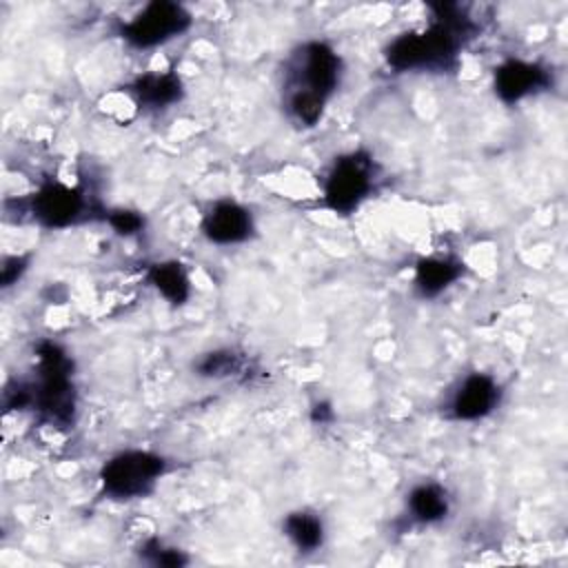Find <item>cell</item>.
I'll return each instance as SVG.
<instances>
[{
    "mask_svg": "<svg viewBox=\"0 0 568 568\" xmlns=\"http://www.w3.org/2000/svg\"><path fill=\"white\" fill-rule=\"evenodd\" d=\"M339 53L322 42H302L284 64L282 104L297 126H315L342 82Z\"/></svg>",
    "mask_w": 568,
    "mask_h": 568,
    "instance_id": "1",
    "label": "cell"
},
{
    "mask_svg": "<svg viewBox=\"0 0 568 568\" xmlns=\"http://www.w3.org/2000/svg\"><path fill=\"white\" fill-rule=\"evenodd\" d=\"M433 22L422 31L393 38L384 51L395 71H446L473 36V20L457 4H433Z\"/></svg>",
    "mask_w": 568,
    "mask_h": 568,
    "instance_id": "2",
    "label": "cell"
},
{
    "mask_svg": "<svg viewBox=\"0 0 568 568\" xmlns=\"http://www.w3.org/2000/svg\"><path fill=\"white\" fill-rule=\"evenodd\" d=\"M29 395L33 410L55 426L73 422L75 413V386L73 362L69 353L55 342L38 344V373L29 382Z\"/></svg>",
    "mask_w": 568,
    "mask_h": 568,
    "instance_id": "3",
    "label": "cell"
},
{
    "mask_svg": "<svg viewBox=\"0 0 568 568\" xmlns=\"http://www.w3.org/2000/svg\"><path fill=\"white\" fill-rule=\"evenodd\" d=\"M169 462L151 450L129 448L109 457L100 468L102 493L111 499H138L149 495L160 477H164Z\"/></svg>",
    "mask_w": 568,
    "mask_h": 568,
    "instance_id": "4",
    "label": "cell"
},
{
    "mask_svg": "<svg viewBox=\"0 0 568 568\" xmlns=\"http://www.w3.org/2000/svg\"><path fill=\"white\" fill-rule=\"evenodd\" d=\"M377 164L366 151H351L339 155L324 178L326 209L346 215L353 213L375 189Z\"/></svg>",
    "mask_w": 568,
    "mask_h": 568,
    "instance_id": "5",
    "label": "cell"
},
{
    "mask_svg": "<svg viewBox=\"0 0 568 568\" xmlns=\"http://www.w3.org/2000/svg\"><path fill=\"white\" fill-rule=\"evenodd\" d=\"M191 24L193 16L182 4L153 0L120 27V36L135 49H155L173 38H180Z\"/></svg>",
    "mask_w": 568,
    "mask_h": 568,
    "instance_id": "6",
    "label": "cell"
},
{
    "mask_svg": "<svg viewBox=\"0 0 568 568\" xmlns=\"http://www.w3.org/2000/svg\"><path fill=\"white\" fill-rule=\"evenodd\" d=\"M84 209L87 200L82 191L64 182H47L27 200V213L47 229L75 224L84 215Z\"/></svg>",
    "mask_w": 568,
    "mask_h": 568,
    "instance_id": "7",
    "label": "cell"
},
{
    "mask_svg": "<svg viewBox=\"0 0 568 568\" xmlns=\"http://www.w3.org/2000/svg\"><path fill=\"white\" fill-rule=\"evenodd\" d=\"M501 402V388L486 373H470L450 390L446 415L455 422H477L488 417Z\"/></svg>",
    "mask_w": 568,
    "mask_h": 568,
    "instance_id": "8",
    "label": "cell"
},
{
    "mask_svg": "<svg viewBox=\"0 0 568 568\" xmlns=\"http://www.w3.org/2000/svg\"><path fill=\"white\" fill-rule=\"evenodd\" d=\"M255 231L251 211L235 200H217L202 217V235L217 246L246 242Z\"/></svg>",
    "mask_w": 568,
    "mask_h": 568,
    "instance_id": "9",
    "label": "cell"
},
{
    "mask_svg": "<svg viewBox=\"0 0 568 568\" xmlns=\"http://www.w3.org/2000/svg\"><path fill=\"white\" fill-rule=\"evenodd\" d=\"M550 84V71L539 62L510 58L495 69V93L501 102L515 104Z\"/></svg>",
    "mask_w": 568,
    "mask_h": 568,
    "instance_id": "10",
    "label": "cell"
},
{
    "mask_svg": "<svg viewBox=\"0 0 568 568\" xmlns=\"http://www.w3.org/2000/svg\"><path fill=\"white\" fill-rule=\"evenodd\" d=\"M138 104L149 111H162L178 104L184 95V84L173 71H151L138 75L131 84Z\"/></svg>",
    "mask_w": 568,
    "mask_h": 568,
    "instance_id": "11",
    "label": "cell"
},
{
    "mask_svg": "<svg viewBox=\"0 0 568 568\" xmlns=\"http://www.w3.org/2000/svg\"><path fill=\"white\" fill-rule=\"evenodd\" d=\"M464 273V264L457 262L455 257H444V255H433V257H422L415 264V277L413 286L419 297L430 300L442 295L448 286H453Z\"/></svg>",
    "mask_w": 568,
    "mask_h": 568,
    "instance_id": "12",
    "label": "cell"
},
{
    "mask_svg": "<svg viewBox=\"0 0 568 568\" xmlns=\"http://www.w3.org/2000/svg\"><path fill=\"white\" fill-rule=\"evenodd\" d=\"M448 510H450V497L446 488L437 481H422L413 486L406 497L408 519L419 526L444 521Z\"/></svg>",
    "mask_w": 568,
    "mask_h": 568,
    "instance_id": "13",
    "label": "cell"
},
{
    "mask_svg": "<svg viewBox=\"0 0 568 568\" xmlns=\"http://www.w3.org/2000/svg\"><path fill=\"white\" fill-rule=\"evenodd\" d=\"M284 537L300 552H315L324 544V521L313 510H293L282 521Z\"/></svg>",
    "mask_w": 568,
    "mask_h": 568,
    "instance_id": "14",
    "label": "cell"
},
{
    "mask_svg": "<svg viewBox=\"0 0 568 568\" xmlns=\"http://www.w3.org/2000/svg\"><path fill=\"white\" fill-rule=\"evenodd\" d=\"M149 284L171 304L180 306L191 295V280L180 262H158L146 273Z\"/></svg>",
    "mask_w": 568,
    "mask_h": 568,
    "instance_id": "15",
    "label": "cell"
},
{
    "mask_svg": "<svg viewBox=\"0 0 568 568\" xmlns=\"http://www.w3.org/2000/svg\"><path fill=\"white\" fill-rule=\"evenodd\" d=\"M248 366V359L242 353H235L231 348H217L211 353H204L195 362V373L200 377H211V379H229L244 375Z\"/></svg>",
    "mask_w": 568,
    "mask_h": 568,
    "instance_id": "16",
    "label": "cell"
},
{
    "mask_svg": "<svg viewBox=\"0 0 568 568\" xmlns=\"http://www.w3.org/2000/svg\"><path fill=\"white\" fill-rule=\"evenodd\" d=\"M140 559L144 564H151V566H166V568H178V566H184L186 564V555L173 546H166L162 539L153 537V539H146L142 541L140 550H138Z\"/></svg>",
    "mask_w": 568,
    "mask_h": 568,
    "instance_id": "17",
    "label": "cell"
},
{
    "mask_svg": "<svg viewBox=\"0 0 568 568\" xmlns=\"http://www.w3.org/2000/svg\"><path fill=\"white\" fill-rule=\"evenodd\" d=\"M106 220H109L111 229H113L115 233L124 235V237L140 233V229H142V224H144L142 215H140L138 211H129V209H115V211H111V213L106 215Z\"/></svg>",
    "mask_w": 568,
    "mask_h": 568,
    "instance_id": "18",
    "label": "cell"
},
{
    "mask_svg": "<svg viewBox=\"0 0 568 568\" xmlns=\"http://www.w3.org/2000/svg\"><path fill=\"white\" fill-rule=\"evenodd\" d=\"M27 271V260L22 255H11V257H4L2 262V268H0V280H2V288H9L13 286L22 273Z\"/></svg>",
    "mask_w": 568,
    "mask_h": 568,
    "instance_id": "19",
    "label": "cell"
},
{
    "mask_svg": "<svg viewBox=\"0 0 568 568\" xmlns=\"http://www.w3.org/2000/svg\"><path fill=\"white\" fill-rule=\"evenodd\" d=\"M313 419L320 424H328L333 419V408L326 402H320L313 406Z\"/></svg>",
    "mask_w": 568,
    "mask_h": 568,
    "instance_id": "20",
    "label": "cell"
}]
</instances>
